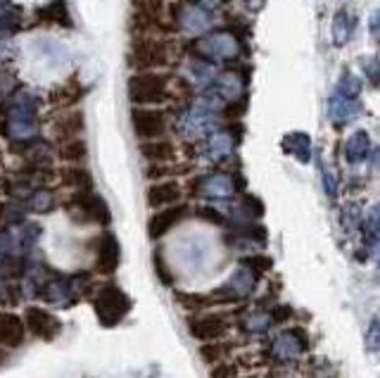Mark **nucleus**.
<instances>
[{
  "label": "nucleus",
  "instance_id": "45",
  "mask_svg": "<svg viewBox=\"0 0 380 378\" xmlns=\"http://www.w3.org/2000/svg\"><path fill=\"white\" fill-rule=\"evenodd\" d=\"M198 3H202L205 8H216V5H221L224 0H198Z\"/></svg>",
  "mask_w": 380,
  "mask_h": 378
},
{
  "label": "nucleus",
  "instance_id": "31",
  "mask_svg": "<svg viewBox=\"0 0 380 378\" xmlns=\"http://www.w3.org/2000/svg\"><path fill=\"white\" fill-rule=\"evenodd\" d=\"M226 355H231V345H226V343H216V341H209L205 343L200 348V357L205 360L207 364H212V362H221Z\"/></svg>",
  "mask_w": 380,
  "mask_h": 378
},
{
  "label": "nucleus",
  "instance_id": "37",
  "mask_svg": "<svg viewBox=\"0 0 380 378\" xmlns=\"http://www.w3.org/2000/svg\"><path fill=\"white\" fill-rule=\"evenodd\" d=\"M238 376V367L231 362H214V367L209 369V378H235Z\"/></svg>",
  "mask_w": 380,
  "mask_h": 378
},
{
  "label": "nucleus",
  "instance_id": "16",
  "mask_svg": "<svg viewBox=\"0 0 380 378\" xmlns=\"http://www.w3.org/2000/svg\"><path fill=\"white\" fill-rule=\"evenodd\" d=\"M26 326L22 317L12 314V312H0V348L17 350L24 345Z\"/></svg>",
  "mask_w": 380,
  "mask_h": 378
},
{
  "label": "nucleus",
  "instance_id": "12",
  "mask_svg": "<svg viewBox=\"0 0 380 378\" xmlns=\"http://www.w3.org/2000/svg\"><path fill=\"white\" fill-rule=\"evenodd\" d=\"M188 331L193 338L202 343L209 341H221L228 333V317L224 314H205V317H193L188 319Z\"/></svg>",
  "mask_w": 380,
  "mask_h": 378
},
{
  "label": "nucleus",
  "instance_id": "43",
  "mask_svg": "<svg viewBox=\"0 0 380 378\" xmlns=\"http://www.w3.org/2000/svg\"><path fill=\"white\" fill-rule=\"evenodd\" d=\"M12 86H15V79H12L10 74H5V71L0 69V93H8Z\"/></svg>",
  "mask_w": 380,
  "mask_h": 378
},
{
  "label": "nucleus",
  "instance_id": "44",
  "mask_svg": "<svg viewBox=\"0 0 380 378\" xmlns=\"http://www.w3.org/2000/svg\"><path fill=\"white\" fill-rule=\"evenodd\" d=\"M371 34H373V36H378V12L371 17Z\"/></svg>",
  "mask_w": 380,
  "mask_h": 378
},
{
  "label": "nucleus",
  "instance_id": "33",
  "mask_svg": "<svg viewBox=\"0 0 380 378\" xmlns=\"http://www.w3.org/2000/svg\"><path fill=\"white\" fill-rule=\"evenodd\" d=\"M24 214H26V205H17V203H8L0 207V217L3 221H8L12 226H22L24 224Z\"/></svg>",
  "mask_w": 380,
  "mask_h": 378
},
{
  "label": "nucleus",
  "instance_id": "42",
  "mask_svg": "<svg viewBox=\"0 0 380 378\" xmlns=\"http://www.w3.org/2000/svg\"><path fill=\"white\" fill-rule=\"evenodd\" d=\"M366 74H369V79L373 86H378V57H371L369 60V67H366Z\"/></svg>",
  "mask_w": 380,
  "mask_h": 378
},
{
  "label": "nucleus",
  "instance_id": "28",
  "mask_svg": "<svg viewBox=\"0 0 380 378\" xmlns=\"http://www.w3.org/2000/svg\"><path fill=\"white\" fill-rule=\"evenodd\" d=\"M26 210L31 212H52L55 210V195H52L48 188H38V191H34L26 198Z\"/></svg>",
  "mask_w": 380,
  "mask_h": 378
},
{
  "label": "nucleus",
  "instance_id": "19",
  "mask_svg": "<svg viewBox=\"0 0 380 378\" xmlns=\"http://www.w3.org/2000/svg\"><path fill=\"white\" fill-rule=\"evenodd\" d=\"M181 186L176 181H160L148 188V205L150 207H169L181 203Z\"/></svg>",
  "mask_w": 380,
  "mask_h": 378
},
{
  "label": "nucleus",
  "instance_id": "36",
  "mask_svg": "<svg viewBox=\"0 0 380 378\" xmlns=\"http://www.w3.org/2000/svg\"><path fill=\"white\" fill-rule=\"evenodd\" d=\"M153 264H155V271H157V276H160V281L172 288V285L176 283V278H174V273L169 271L165 257H162V250H157L155 255H153Z\"/></svg>",
  "mask_w": 380,
  "mask_h": 378
},
{
  "label": "nucleus",
  "instance_id": "14",
  "mask_svg": "<svg viewBox=\"0 0 380 378\" xmlns=\"http://www.w3.org/2000/svg\"><path fill=\"white\" fill-rule=\"evenodd\" d=\"M119 259H121V247L119 240H117L114 233H102L97 238V255H95V271L102 273V276H112V273L119 269Z\"/></svg>",
  "mask_w": 380,
  "mask_h": 378
},
{
  "label": "nucleus",
  "instance_id": "29",
  "mask_svg": "<svg viewBox=\"0 0 380 378\" xmlns=\"http://www.w3.org/2000/svg\"><path fill=\"white\" fill-rule=\"evenodd\" d=\"M45 22H52V24H62V27H71V19H69V12H67V3L64 0H52L48 8H43L38 12Z\"/></svg>",
  "mask_w": 380,
  "mask_h": 378
},
{
  "label": "nucleus",
  "instance_id": "26",
  "mask_svg": "<svg viewBox=\"0 0 380 378\" xmlns=\"http://www.w3.org/2000/svg\"><path fill=\"white\" fill-rule=\"evenodd\" d=\"M62 184L64 186H71V188H78V191H90V186H93V179H90V174L86 169H81L78 165L74 167H64L62 172Z\"/></svg>",
  "mask_w": 380,
  "mask_h": 378
},
{
  "label": "nucleus",
  "instance_id": "27",
  "mask_svg": "<svg viewBox=\"0 0 380 378\" xmlns=\"http://www.w3.org/2000/svg\"><path fill=\"white\" fill-rule=\"evenodd\" d=\"M57 155L64 160V162H81L86 158V143L81 138H62L57 143Z\"/></svg>",
  "mask_w": 380,
  "mask_h": 378
},
{
  "label": "nucleus",
  "instance_id": "25",
  "mask_svg": "<svg viewBox=\"0 0 380 378\" xmlns=\"http://www.w3.org/2000/svg\"><path fill=\"white\" fill-rule=\"evenodd\" d=\"M81 131H83V114H81V112L64 114L62 119H57V124H55V136H57V141H62V138H76V136H81Z\"/></svg>",
  "mask_w": 380,
  "mask_h": 378
},
{
  "label": "nucleus",
  "instance_id": "40",
  "mask_svg": "<svg viewBox=\"0 0 380 378\" xmlns=\"http://www.w3.org/2000/svg\"><path fill=\"white\" fill-rule=\"evenodd\" d=\"M323 186H326V191H328V195L333 198L336 191H338V176H336V172H333L331 165L323 167Z\"/></svg>",
  "mask_w": 380,
  "mask_h": 378
},
{
  "label": "nucleus",
  "instance_id": "22",
  "mask_svg": "<svg viewBox=\"0 0 380 378\" xmlns=\"http://www.w3.org/2000/svg\"><path fill=\"white\" fill-rule=\"evenodd\" d=\"M355 29H357V19L352 15L350 10H340L336 19H333V41L336 45H347L352 41V36H355Z\"/></svg>",
  "mask_w": 380,
  "mask_h": 378
},
{
  "label": "nucleus",
  "instance_id": "13",
  "mask_svg": "<svg viewBox=\"0 0 380 378\" xmlns=\"http://www.w3.org/2000/svg\"><path fill=\"white\" fill-rule=\"evenodd\" d=\"M245 79H240L238 71H224V74H216V79L205 88L207 98L214 102H233L235 98L242 93Z\"/></svg>",
  "mask_w": 380,
  "mask_h": 378
},
{
  "label": "nucleus",
  "instance_id": "17",
  "mask_svg": "<svg viewBox=\"0 0 380 378\" xmlns=\"http://www.w3.org/2000/svg\"><path fill=\"white\" fill-rule=\"evenodd\" d=\"M235 148V138L231 136V131H214L209 138L200 146V153L202 158L207 162H224L226 158H231Z\"/></svg>",
  "mask_w": 380,
  "mask_h": 378
},
{
  "label": "nucleus",
  "instance_id": "15",
  "mask_svg": "<svg viewBox=\"0 0 380 378\" xmlns=\"http://www.w3.org/2000/svg\"><path fill=\"white\" fill-rule=\"evenodd\" d=\"M186 214H188V207L181 205V203L169 205L167 210L153 214L150 221H148V236L153 240H160L162 236H167V233L172 231L183 217H186Z\"/></svg>",
  "mask_w": 380,
  "mask_h": 378
},
{
  "label": "nucleus",
  "instance_id": "34",
  "mask_svg": "<svg viewBox=\"0 0 380 378\" xmlns=\"http://www.w3.org/2000/svg\"><path fill=\"white\" fill-rule=\"evenodd\" d=\"M240 264L245 266V269H250L254 276H259V273H264L268 271L273 266L271 262V257H266V255H250V257H242L240 259Z\"/></svg>",
  "mask_w": 380,
  "mask_h": 378
},
{
  "label": "nucleus",
  "instance_id": "18",
  "mask_svg": "<svg viewBox=\"0 0 380 378\" xmlns=\"http://www.w3.org/2000/svg\"><path fill=\"white\" fill-rule=\"evenodd\" d=\"M362 112V102L357 100V98H345L340 93H333L331 100H328V117L331 122L336 124V126H345V124H350L355 117H359Z\"/></svg>",
  "mask_w": 380,
  "mask_h": 378
},
{
  "label": "nucleus",
  "instance_id": "9",
  "mask_svg": "<svg viewBox=\"0 0 380 378\" xmlns=\"http://www.w3.org/2000/svg\"><path fill=\"white\" fill-rule=\"evenodd\" d=\"M131 122H133L136 136H141L143 141H155L167 134V117L162 110L138 107L131 112Z\"/></svg>",
  "mask_w": 380,
  "mask_h": 378
},
{
  "label": "nucleus",
  "instance_id": "2",
  "mask_svg": "<svg viewBox=\"0 0 380 378\" xmlns=\"http://www.w3.org/2000/svg\"><path fill=\"white\" fill-rule=\"evenodd\" d=\"M38 131L36 122V100L31 95L22 98L19 95L17 102L5 110V136L17 141L34 138Z\"/></svg>",
  "mask_w": 380,
  "mask_h": 378
},
{
  "label": "nucleus",
  "instance_id": "21",
  "mask_svg": "<svg viewBox=\"0 0 380 378\" xmlns=\"http://www.w3.org/2000/svg\"><path fill=\"white\" fill-rule=\"evenodd\" d=\"M141 153L143 158H146L150 165H162V162H172L176 158V150L169 141H146L141 146Z\"/></svg>",
  "mask_w": 380,
  "mask_h": 378
},
{
  "label": "nucleus",
  "instance_id": "1",
  "mask_svg": "<svg viewBox=\"0 0 380 378\" xmlns=\"http://www.w3.org/2000/svg\"><path fill=\"white\" fill-rule=\"evenodd\" d=\"M169 98V76L162 71H138L129 79V100L133 105H162Z\"/></svg>",
  "mask_w": 380,
  "mask_h": 378
},
{
  "label": "nucleus",
  "instance_id": "10",
  "mask_svg": "<svg viewBox=\"0 0 380 378\" xmlns=\"http://www.w3.org/2000/svg\"><path fill=\"white\" fill-rule=\"evenodd\" d=\"M190 191L207 200H228L235 193V179L228 174H207L190 184Z\"/></svg>",
  "mask_w": 380,
  "mask_h": 378
},
{
  "label": "nucleus",
  "instance_id": "11",
  "mask_svg": "<svg viewBox=\"0 0 380 378\" xmlns=\"http://www.w3.org/2000/svg\"><path fill=\"white\" fill-rule=\"evenodd\" d=\"M24 326L31 336L41 338V341H55L62 331L60 321H57L48 309H41V307H26Z\"/></svg>",
  "mask_w": 380,
  "mask_h": 378
},
{
  "label": "nucleus",
  "instance_id": "8",
  "mask_svg": "<svg viewBox=\"0 0 380 378\" xmlns=\"http://www.w3.org/2000/svg\"><path fill=\"white\" fill-rule=\"evenodd\" d=\"M212 24L214 12L212 8H205L202 3H186L176 12V27L190 36H202L205 31L212 29Z\"/></svg>",
  "mask_w": 380,
  "mask_h": 378
},
{
  "label": "nucleus",
  "instance_id": "3",
  "mask_svg": "<svg viewBox=\"0 0 380 378\" xmlns=\"http://www.w3.org/2000/svg\"><path fill=\"white\" fill-rule=\"evenodd\" d=\"M93 307L102 326H117L131 312V297L114 283H105L95 293Z\"/></svg>",
  "mask_w": 380,
  "mask_h": 378
},
{
  "label": "nucleus",
  "instance_id": "23",
  "mask_svg": "<svg viewBox=\"0 0 380 378\" xmlns=\"http://www.w3.org/2000/svg\"><path fill=\"white\" fill-rule=\"evenodd\" d=\"M283 150L287 155H292V158H297L302 165H307L311 160V138L307 134L295 131L283 138Z\"/></svg>",
  "mask_w": 380,
  "mask_h": 378
},
{
  "label": "nucleus",
  "instance_id": "6",
  "mask_svg": "<svg viewBox=\"0 0 380 378\" xmlns=\"http://www.w3.org/2000/svg\"><path fill=\"white\" fill-rule=\"evenodd\" d=\"M216 114L212 102H198V105H188L186 110H181L179 117H176V131H179L183 138L195 141L200 138L202 134H207L209 129L214 126Z\"/></svg>",
  "mask_w": 380,
  "mask_h": 378
},
{
  "label": "nucleus",
  "instance_id": "38",
  "mask_svg": "<svg viewBox=\"0 0 380 378\" xmlns=\"http://www.w3.org/2000/svg\"><path fill=\"white\" fill-rule=\"evenodd\" d=\"M242 210L247 212V217H261V214H264V205L259 203L257 198H250V195H247L245 200H242Z\"/></svg>",
  "mask_w": 380,
  "mask_h": 378
},
{
  "label": "nucleus",
  "instance_id": "20",
  "mask_svg": "<svg viewBox=\"0 0 380 378\" xmlns=\"http://www.w3.org/2000/svg\"><path fill=\"white\" fill-rule=\"evenodd\" d=\"M371 138L366 131H355L345 143V160L350 165H362L371 155Z\"/></svg>",
  "mask_w": 380,
  "mask_h": 378
},
{
  "label": "nucleus",
  "instance_id": "5",
  "mask_svg": "<svg viewBox=\"0 0 380 378\" xmlns=\"http://www.w3.org/2000/svg\"><path fill=\"white\" fill-rule=\"evenodd\" d=\"M67 212L71 214L74 221H81V224H102L107 226L112 221V212H109L107 203L100 198V195L90 193V191H78L76 195H71L67 200Z\"/></svg>",
  "mask_w": 380,
  "mask_h": 378
},
{
  "label": "nucleus",
  "instance_id": "30",
  "mask_svg": "<svg viewBox=\"0 0 380 378\" xmlns=\"http://www.w3.org/2000/svg\"><path fill=\"white\" fill-rule=\"evenodd\" d=\"M176 300L186 309H205L212 305H221L214 295H200V293H176Z\"/></svg>",
  "mask_w": 380,
  "mask_h": 378
},
{
  "label": "nucleus",
  "instance_id": "32",
  "mask_svg": "<svg viewBox=\"0 0 380 378\" xmlns=\"http://www.w3.org/2000/svg\"><path fill=\"white\" fill-rule=\"evenodd\" d=\"M228 285H231L238 295H245V293H250L254 288V273L242 266L240 271L233 273V278H231V283H228Z\"/></svg>",
  "mask_w": 380,
  "mask_h": 378
},
{
  "label": "nucleus",
  "instance_id": "41",
  "mask_svg": "<svg viewBox=\"0 0 380 378\" xmlns=\"http://www.w3.org/2000/svg\"><path fill=\"white\" fill-rule=\"evenodd\" d=\"M268 317H271V321H273V324H285L287 319L292 317V309L287 307V305H278V307H273V309H271V314H268Z\"/></svg>",
  "mask_w": 380,
  "mask_h": 378
},
{
  "label": "nucleus",
  "instance_id": "4",
  "mask_svg": "<svg viewBox=\"0 0 380 378\" xmlns=\"http://www.w3.org/2000/svg\"><path fill=\"white\" fill-rule=\"evenodd\" d=\"M195 55L207 62H228L235 60L240 53V41L235 38L233 31H214L195 41L193 45Z\"/></svg>",
  "mask_w": 380,
  "mask_h": 378
},
{
  "label": "nucleus",
  "instance_id": "24",
  "mask_svg": "<svg viewBox=\"0 0 380 378\" xmlns=\"http://www.w3.org/2000/svg\"><path fill=\"white\" fill-rule=\"evenodd\" d=\"M216 67L212 62H207V60H202V57H198V60H190L188 64V76H190V81L195 83L198 88L205 90L209 83H212L216 79Z\"/></svg>",
  "mask_w": 380,
  "mask_h": 378
},
{
  "label": "nucleus",
  "instance_id": "7",
  "mask_svg": "<svg viewBox=\"0 0 380 378\" xmlns=\"http://www.w3.org/2000/svg\"><path fill=\"white\" fill-rule=\"evenodd\" d=\"M167 62H169V48L160 38H138V41H133V45H131L129 64L133 69L153 71L165 67Z\"/></svg>",
  "mask_w": 380,
  "mask_h": 378
},
{
  "label": "nucleus",
  "instance_id": "46",
  "mask_svg": "<svg viewBox=\"0 0 380 378\" xmlns=\"http://www.w3.org/2000/svg\"><path fill=\"white\" fill-rule=\"evenodd\" d=\"M250 378H257V376H250Z\"/></svg>",
  "mask_w": 380,
  "mask_h": 378
},
{
  "label": "nucleus",
  "instance_id": "39",
  "mask_svg": "<svg viewBox=\"0 0 380 378\" xmlns=\"http://www.w3.org/2000/svg\"><path fill=\"white\" fill-rule=\"evenodd\" d=\"M198 217H202L205 221H209V224H216V226H221V224H224V214H221V212H216L214 207H209V205L200 207V210H198Z\"/></svg>",
  "mask_w": 380,
  "mask_h": 378
},
{
  "label": "nucleus",
  "instance_id": "35",
  "mask_svg": "<svg viewBox=\"0 0 380 378\" xmlns=\"http://www.w3.org/2000/svg\"><path fill=\"white\" fill-rule=\"evenodd\" d=\"M359 90H362V81H359L355 74H350V71H347L343 79H340L336 93L345 95V98H357V95H359Z\"/></svg>",
  "mask_w": 380,
  "mask_h": 378
}]
</instances>
